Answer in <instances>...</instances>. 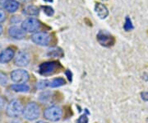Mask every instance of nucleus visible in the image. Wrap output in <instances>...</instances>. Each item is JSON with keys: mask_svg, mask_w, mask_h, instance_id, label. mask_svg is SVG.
<instances>
[{"mask_svg": "<svg viewBox=\"0 0 148 123\" xmlns=\"http://www.w3.org/2000/svg\"><path fill=\"white\" fill-rule=\"evenodd\" d=\"M8 34L11 37L16 39V40H21L25 37V31L21 28V27H16V26H12L9 27L8 29Z\"/></svg>", "mask_w": 148, "mask_h": 123, "instance_id": "nucleus-10", "label": "nucleus"}, {"mask_svg": "<svg viewBox=\"0 0 148 123\" xmlns=\"http://www.w3.org/2000/svg\"><path fill=\"white\" fill-rule=\"evenodd\" d=\"M50 36L46 32H36L32 37V41L39 46H48L50 42Z\"/></svg>", "mask_w": 148, "mask_h": 123, "instance_id": "nucleus-8", "label": "nucleus"}, {"mask_svg": "<svg viewBox=\"0 0 148 123\" xmlns=\"http://www.w3.org/2000/svg\"><path fill=\"white\" fill-rule=\"evenodd\" d=\"M63 115V110L58 106H51L48 107L44 112V117L45 119L51 122H57L60 120Z\"/></svg>", "mask_w": 148, "mask_h": 123, "instance_id": "nucleus-3", "label": "nucleus"}, {"mask_svg": "<svg viewBox=\"0 0 148 123\" xmlns=\"http://www.w3.org/2000/svg\"><path fill=\"white\" fill-rule=\"evenodd\" d=\"M44 12L47 14L48 16H52L53 14V10L52 8H50V7H45L44 8Z\"/></svg>", "mask_w": 148, "mask_h": 123, "instance_id": "nucleus-23", "label": "nucleus"}, {"mask_svg": "<svg viewBox=\"0 0 148 123\" xmlns=\"http://www.w3.org/2000/svg\"><path fill=\"white\" fill-rule=\"evenodd\" d=\"M11 89L15 92L19 93H27L30 90V87L25 84H16L11 85Z\"/></svg>", "mask_w": 148, "mask_h": 123, "instance_id": "nucleus-14", "label": "nucleus"}, {"mask_svg": "<svg viewBox=\"0 0 148 123\" xmlns=\"http://www.w3.org/2000/svg\"><path fill=\"white\" fill-rule=\"evenodd\" d=\"M123 28H124V30L126 32H129V31H131V30H132L134 28L132 23V21H131V19L128 17H127L126 19H125V23L123 25Z\"/></svg>", "mask_w": 148, "mask_h": 123, "instance_id": "nucleus-19", "label": "nucleus"}, {"mask_svg": "<svg viewBox=\"0 0 148 123\" xmlns=\"http://www.w3.org/2000/svg\"><path fill=\"white\" fill-rule=\"evenodd\" d=\"M141 97L143 101H148V92H142Z\"/></svg>", "mask_w": 148, "mask_h": 123, "instance_id": "nucleus-25", "label": "nucleus"}, {"mask_svg": "<svg viewBox=\"0 0 148 123\" xmlns=\"http://www.w3.org/2000/svg\"><path fill=\"white\" fill-rule=\"evenodd\" d=\"M3 3H4V0H0V5H1V4H3Z\"/></svg>", "mask_w": 148, "mask_h": 123, "instance_id": "nucleus-31", "label": "nucleus"}, {"mask_svg": "<svg viewBox=\"0 0 148 123\" xmlns=\"http://www.w3.org/2000/svg\"><path fill=\"white\" fill-rule=\"evenodd\" d=\"M6 19V14L4 12V11H3L0 8V22L5 21Z\"/></svg>", "mask_w": 148, "mask_h": 123, "instance_id": "nucleus-24", "label": "nucleus"}, {"mask_svg": "<svg viewBox=\"0 0 148 123\" xmlns=\"http://www.w3.org/2000/svg\"><path fill=\"white\" fill-rule=\"evenodd\" d=\"M146 122L148 123V118H147V120H146Z\"/></svg>", "mask_w": 148, "mask_h": 123, "instance_id": "nucleus-34", "label": "nucleus"}, {"mask_svg": "<svg viewBox=\"0 0 148 123\" xmlns=\"http://www.w3.org/2000/svg\"><path fill=\"white\" fill-rule=\"evenodd\" d=\"M59 64L55 61H49V62H45L40 65L39 67V72L40 74L45 76L53 75L58 70Z\"/></svg>", "mask_w": 148, "mask_h": 123, "instance_id": "nucleus-4", "label": "nucleus"}, {"mask_svg": "<svg viewBox=\"0 0 148 123\" xmlns=\"http://www.w3.org/2000/svg\"><path fill=\"white\" fill-rule=\"evenodd\" d=\"M29 74L25 70H15L11 73V79L16 84H25L29 80Z\"/></svg>", "mask_w": 148, "mask_h": 123, "instance_id": "nucleus-6", "label": "nucleus"}, {"mask_svg": "<svg viewBox=\"0 0 148 123\" xmlns=\"http://www.w3.org/2000/svg\"><path fill=\"white\" fill-rule=\"evenodd\" d=\"M96 37H97L98 42L103 46L110 47L114 44V37L110 33H109L106 31H100L98 32Z\"/></svg>", "mask_w": 148, "mask_h": 123, "instance_id": "nucleus-5", "label": "nucleus"}, {"mask_svg": "<svg viewBox=\"0 0 148 123\" xmlns=\"http://www.w3.org/2000/svg\"><path fill=\"white\" fill-rule=\"evenodd\" d=\"M30 62V55L26 51H19L16 54V57L14 59V63L17 66L24 67L27 66Z\"/></svg>", "mask_w": 148, "mask_h": 123, "instance_id": "nucleus-9", "label": "nucleus"}, {"mask_svg": "<svg viewBox=\"0 0 148 123\" xmlns=\"http://www.w3.org/2000/svg\"><path fill=\"white\" fill-rule=\"evenodd\" d=\"M23 12L26 15H29V16H36L39 13V9L36 6L30 5L26 7L23 10Z\"/></svg>", "mask_w": 148, "mask_h": 123, "instance_id": "nucleus-16", "label": "nucleus"}, {"mask_svg": "<svg viewBox=\"0 0 148 123\" xmlns=\"http://www.w3.org/2000/svg\"><path fill=\"white\" fill-rule=\"evenodd\" d=\"M22 114L25 119L28 121H34L40 117V110L36 102H30L23 109Z\"/></svg>", "mask_w": 148, "mask_h": 123, "instance_id": "nucleus-1", "label": "nucleus"}, {"mask_svg": "<svg viewBox=\"0 0 148 123\" xmlns=\"http://www.w3.org/2000/svg\"><path fill=\"white\" fill-rule=\"evenodd\" d=\"M2 33H3V27L0 25V35H1Z\"/></svg>", "mask_w": 148, "mask_h": 123, "instance_id": "nucleus-29", "label": "nucleus"}, {"mask_svg": "<svg viewBox=\"0 0 148 123\" xmlns=\"http://www.w3.org/2000/svg\"><path fill=\"white\" fill-rule=\"evenodd\" d=\"M95 11L96 14L101 19H105L106 17L109 15V11L106 6L101 3H96L95 6Z\"/></svg>", "mask_w": 148, "mask_h": 123, "instance_id": "nucleus-12", "label": "nucleus"}, {"mask_svg": "<svg viewBox=\"0 0 148 123\" xmlns=\"http://www.w3.org/2000/svg\"><path fill=\"white\" fill-rule=\"evenodd\" d=\"M40 100L41 102H47L51 98V92L45 91L40 94Z\"/></svg>", "mask_w": 148, "mask_h": 123, "instance_id": "nucleus-18", "label": "nucleus"}, {"mask_svg": "<svg viewBox=\"0 0 148 123\" xmlns=\"http://www.w3.org/2000/svg\"><path fill=\"white\" fill-rule=\"evenodd\" d=\"M21 1H23V2H29V1H31V0H21Z\"/></svg>", "mask_w": 148, "mask_h": 123, "instance_id": "nucleus-33", "label": "nucleus"}, {"mask_svg": "<svg viewBox=\"0 0 148 123\" xmlns=\"http://www.w3.org/2000/svg\"><path fill=\"white\" fill-rule=\"evenodd\" d=\"M66 84V82L63 78H56L53 79L52 80L48 81V87H51V88H58L61 86L64 85Z\"/></svg>", "mask_w": 148, "mask_h": 123, "instance_id": "nucleus-15", "label": "nucleus"}, {"mask_svg": "<svg viewBox=\"0 0 148 123\" xmlns=\"http://www.w3.org/2000/svg\"><path fill=\"white\" fill-rule=\"evenodd\" d=\"M3 7L8 12H15L19 8V3L16 0H5Z\"/></svg>", "mask_w": 148, "mask_h": 123, "instance_id": "nucleus-13", "label": "nucleus"}, {"mask_svg": "<svg viewBox=\"0 0 148 123\" xmlns=\"http://www.w3.org/2000/svg\"><path fill=\"white\" fill-rule=\"evenodd\" d=\"M48 55L51 57H62L64 56V52L60 48H52L49 50Z\"/></svg>", "mask_w": 148, "mask_h": 123, "instance_id": "nucleus-17", "label": "nucleus"}, {"mask_svg": "<svg viewBox=\"0 0 148 123\" xmlns=\"http://www.w3.org/2000/svg\"><path fill=\"white\" fill-rule=\"evenodd\" d=\"M65 75H67V77L69 78V80L72 81V73H71V71H69V70H66V71H65Z\"/></svg>", "mask_w": 148, "mask_h": 123, "instance_id": "nucleus-26", "label": "nucleus"}, {"mask_svg": "<svg viewBox=\"0 0 148 123\" xmlns=\"http://www.w3.org/2000/svg\"><path fill=\"white\" fill-rule=\"evenodd\" d=\"M14 57V50L13 49L6 48L3 50L1 53H0V63L2 64H6L8 62H9Z\"/></svg>", "mask_w": 148, "mask_h": 123, "instance_id": "nucleus-11", "label": "nucleus"}, {"mask_svg": "<svg viewBox=\"0 0 148 123\" xmlns=\"http://www.w3.org/2000/svg\"><path fill=\"white\" fill-rule=\"evenodd\" d=\"M88 117L86 114H83L77 120V123H88Z\"/></svg>", "mask_w": 148, "mask_h": 123, "instance_id": "nucleus-22", "label": "nucleus"}, {"mask_svg": "<svg viewBox=\"0 0 148 123\" xmlns=\"http://www.w3.org/2000/svg\"><path fill=\"white\" fill-rule=\"evenodd\" d=\"M143 79L146 81H148V72L147 73H145L144 75H143Z\"/></svg>", "mask_w": 148, "mask_h": 123, "instance_id": "nucleus-28", "label": "nucleus"}, {"mask_svg": "<svg viewBox=\"0 0 148 123\" xmlns=\"http://www.w3.org/2000/svg\"><path fill=\"white\" fill-rule=\"evenodd\" d=\"M23 106L21 102L17 99H13L12 100L6 109L7 115L10 117H17L23 113Z\"/></svg>", "mask_w": 148, "mask_h": 123, "instance_id": "nucleus-2", "label": "nucleus"}, {"mask_svg": "<svg viewBox=\"0 0 148 123\" xmlns=\"http://www.w3.org/2000/svg\"><path fill=\"white\" fill-rule=\"evenodd\" d=\"M8 84V77L5 74L0 73V84L3 86L7 85Z\"/></svg>", "mask_w": 148, "mask_h": 123, "instance_id": "nucleus-21", "label": "nucleus"}, {"mask_svg": "<svg viewBox=\"0 0 148 123\" xmlns=\"http://www.w3.org/2000/svg\"><path fill=\"white\" fill-rule=\"evenodd\" d=\"M47 1H52V0H47Z\"/></svg>", "mask_w": 148, "mask_h": 123, "instance_id": "nucleus-35", "label": "nucleus"}, {"mask_svg": "<svg viewBox=\"0 0 148 123\" xmlns=\"http://www.w3.org/2000/svg\"><path fill=\"white\" fill-rule=\"evenodd\" d=\"M4 103H5V102H4V100H3V98H2V97H0V110L3 107Z\"/></svg>", "mask_w": 148, "mask_h": 123, "instance_id": "nucleus-27", "label": "nucleus"}, {"mask_svg": "<svg viewBox=\"0 0 148 123\" xmlns=\"http://www.w3.org/2000/svg\"><path fill=\"white\" fill-rule=\"evenodd\" d=\"M36 123H48V122H44V121H38V122H36Z\"/></svg>", "mask_w": 148, "mask_h": 123, "instance_id": "nucleus-30", "label": "nucleus"}, {"mask_svg": "<svg viewBox=\"0 0 148 123\" xmlns=\"http://www.w3.org/2000/svg\"><path fill=\"white\" fill-rule=\"evenodd\" d=\"M9 123H20V122H16V121H13V122H11Z\"/></svg>", "mask_w": 148, "mask_h": 123, "instance_id": "nucleus-32", "label": "nucleus"}, {"mask_svg": "<svg viewBox=\"0 0 148 123\" xmlns=\"http://www.w3.org/2000/svg\"><path fill=\"white\" fill-rule=\"evenodd\" d=\"M48 79H43V80H40L37 83L36 87L39 89H44L48 87Z\"/></svg>", "mask_w": 148, "mask_h": 123, "instance_id": "nucleus-20", "label": "nucleus"}, {"mask_svg": "<svg viewBox=\"0 0 148 123\" xmlns=\"http://www.w3.org/2000/svg\"><path fill=\"white\" fill-rule=\"evenodd\" d=\"M40 27V23L36 18H27L21 23V28L27 32H35Z\"/></svg>", "mask_w": 148, "mask_h": 123, "instance_id": "nucleus-7", "label": "nucleus"}]
</instances>
